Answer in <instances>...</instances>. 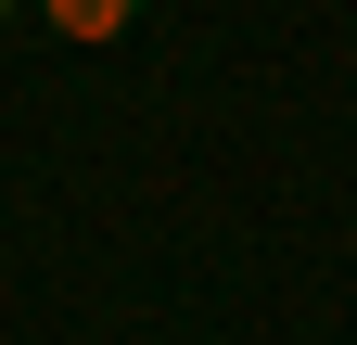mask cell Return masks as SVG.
<instances>
[{"mask_svg":"<svg viewBox=\"0 0 357 345\" xmlns=\"http://www.w3.org/2000/svg\"><path fill=\"white\" fill-rule=\"evenodd\" d=\"M26 13H52L64 38H115L128 13H141V0H26Z\"/></svg>","mask_w":357,"mask_h":345,"instance_id":"1","label":"cell"},{"mask_svg":"<svg viewBox=\"0 0 357 345\" xmlns=\"http://www.w3.org/2000/svg\"><path fill=\"white\" fill-rule=\"evenodd\" d=\"M0 13H26V0H0Z\"/></svg>","mask_w":357,"mask_h":345,"instance_id":"2","label":"cell"}]
</instances>
